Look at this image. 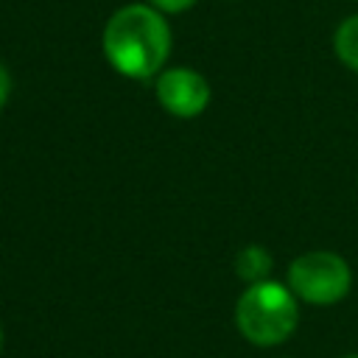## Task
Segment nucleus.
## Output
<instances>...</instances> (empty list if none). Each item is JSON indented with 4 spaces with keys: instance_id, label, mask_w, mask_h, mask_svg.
I'll list each match as a JSON object with an SVG mask.
<instances>
[{
    "instance_id": "nucleus-1",
    "label": "nucleus",
    "mask_w": 358,
    "mask_h": 358,
    "mask_svg": "<svg viewBox=\"0 0 358 358\" xmlns=\"http://www.w3.org/2000/svg\"><path fill=\"white\" fill-rule=\"evenodd\" d=\"M171 25L168 14L151 3H129L112 11L103 25L101 48L106 62L126 78L145 81L165 70L171 56Z\"/></svg>"
},
{
    "instance_id": "nucleus-2",
    "label": "nucleus",
    "mask_w": 358,
    "mask_h": 358,
    "mask_svg": "<svg viewBox=\"0 0 358 358\" xmlns=\"http://www.w3.org/2000/svg\"><path fill=\"white\" fill-rule=\"evenodd\" d=\"M299 324V299L296 294L274 280H260L246 285L235 302V327L238 333L257 347H274L291 338Z\"/></svg>"
},
{
    "instance_id": "nucleus-3",
    "label": "nucleus",
    "mask_w": 358,
    "mask_h": 358,
    "mask_svg": "<svg viewBox=\"0 0 358 358\" xmlns=\"http://www.w3.org/2000/svg\"><path fill=\"white\" fill-rule=\"evenodd\" d=\"M352 285V268L338 252L313 249L291 260L288 266V288L299 302L308 305H336L347 296Z\"/></svg>"
},
{
    "instance_id": "nucleus-4",
    "label": "nucleus",
    "mask_w": 358,
    "mask_h": 358,
    "mask_svg": "<svg viewBox=\"0 0 358 358\" xmlns=\"http://www.w3.org/2000/svg\"><path fill=\"white\" fill-rule=\"evenodd\" d=\"M154 95H157L159 106L173 117H199L213 101L210 81L193 67L162 70L157 76Z\"/></svg>"
},
{
    "instance_id": "nucleus-5",
    "label": "nucleus",
    "mask_w": 358,
    "mask_h": 358,
    "mask_svg": "<svg viewBox=\"0 0 358 358\" xmlns=\"http://www.w3.org/2000/svg\"><path fill=\"white\" fill-rule=\"evenodd\" d=\"M235 274L246 282V285H252V282H260V280H268L271 277V268H274V257H271V252L266 249V246H260V243H249V246H243L238 255H235Z\"/></svg>"
},
{
    "instance_id": "nucleus-6",
    "label": "nucleus",
    "mask_w": 358,
    "mask_h": 358,
    "mask_svg": "<svg viewBox=\"0 0 358 358\" xmlns=\"http://www.w3.org/2000/svg\"><path fill=\"white\" fill-rule=\"evenodd\" d=\"M333 50L341 64H347L350 70L358 73V14L338 22V28L333 34Z\"/></svg>"
},
{
    "instance_id": "nucleus-7",
    "label": "nucleus",
    "mask_w": 358,
    "mask_h": 358,
    "mask_svg": "<svg viewBox=\"0 0 358 358\" xmlns=\"http://www.w3.org/2000/svg\"><path fill=\"white\" fill-rule=\"evenodd\" d=\"M145 3H151V6L159 8L162 14H182V11H187L196 0H145Z\"/></svg>"
},
{
    "instance_id": "nucleus-8",
    "label": "nucleus",
    "mask_w": 358,
    "mask_h": 358,
    "mask_svg": "<svg viewBox=\"0 0 358 358\" xmlns=\"http://www.w3.org/2000/svg\"><path fill=\"white\" fill-rule=\"evenodd\" d=\"M8 95H11V73H8V70H6V64L0 62V109L6 106Z\"/></svg>"
},
{
    "instance_id": "nucleus-9",
    "label": "nucleus",
    "mask_w": 358,
    "mask_h": 358,
    "mask_svg": "<svg viewBox=\"0 0 358 358\" xmlns=\"http://www.w3.org/2000/svg\"><path fill=\"white\" fill-rule=\"evenodd\" d=\"M0 350H3V327H0Z\"/></svg>"
},
{
    "instance_id": "nucleus-10",
    "label": "nucleus",
    "mask_w": 358,
    "mask_h": 358,
    "mask_svg": "<svg viewBox=\"0 0 358 358\" xmlns=\"http://www.w3.org/2000/svg\"><path fill=\"white\" fill-rule=\"evenodd\" d=\"M341 358H358V355H341Z\"/></svg>"
}]
</instances>
